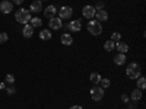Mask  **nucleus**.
Returning <instances> with one entry per match:
<instances>
[{"mask_svg":"<svg viewBox=\"0 0 146 109\" xmlns=\"http://www.w3.org/2000/svg\"><path fill=\"white\" fill-rule=\"evenodd\" d=\"M6 90H7V93H9V95H13V93L16 92V89H15V87H7Z\"/></svg>","mask_w":146,"mask_h":109,"instance_id":"obj_28","label":"nucleus"},{"mask_svg":"<svg viewBox=\"0 0 146 109\" xmlns=\"http://www.w3.org/2000/svg\"><path fill=\"white\" fill-rule=\"evenodd\" d=\"M31 25H32L34 28H41L42 20H41L40 18H32V19H31Z\"/></svg>","mask_w":146,"mask_h":109,"instance_id":"obj_22","label":"nucleus"},{"mask_svg":"<svg viewBox=\"0 0 146 109\" xmlns=\"http://www.w3.org/2000/svg\"><path fill=\"white\" fill-rule=\"evenodd\" d=\"M12 3H13V5H19V6H21V5L23 3V0H12Z\"/></svg>","mask_w":146,"mask_h":109,"instance_id":"obj_29","label":"nucleus"},{"mask_svg":"<svg viewBox=\"0 0 146 109\" xmlns=\"http://www.w3.org/2000/svg\"><path fill=\"white\" fill-rule=\"evenodd\" d=\"M96 7H98V10H100V9H102V7H104V3H101V2H100L98 5H96ZM96 7H95V9H96Z\"/></svg>","mask_w":146,"mask_h":109,"instance_id":"obj_31","label":"nucleus"},{"mask_svg":"<svg viewBox=\"0 0 146 109\" xmlns=\"http://www.w3.org/2000/svg\"><path fill=\"white\" fill-rule=\"evenodd\" d=\"M9 39V35L6 32H0V44H5Z\"/></svg>","mask_w":146,"mask_h":109,"instance_id":"obj_25","label":"nucleus"},{"mask_svg":"<svg viewBox=\"0 0 146 109\" xmlns=\"http://www.w3.org/2000/svg\"><path fill=\"white\" fill-rule=\"evenodd\" d=\"M22 35L25 36V38H31V36L34 35V26L31 25V23H27V25L23 26V29H22Z\"/></svg>","mask_w":146,"mask_h":109,"instance_id":"obj_13","label":"nucleus"},{"mask_svg":"<svg viewBox=\"0 0 146 109\" xmlns=\"http://www.w3.org/2000/svg\"><path fill=\"white\" fill-rule=\"evenodd\" d=\"M101 79H102V77L98 74V73H91V76H89V80H91V83H92V84H95V86H96V84H100Z\"/></svg>","mask_w":146,"mask_h":109,"instance_id":"obj_18","label":"nucleus"},{"mask_svg":"<svg viewBox=\"0 0 146 109\" xmlns=\"http://www.w3.org/2000/svg\"><path fill=\"white\" fill-rule=\"evenodd\" d=\"M135 108H136V105H130L129 106V109H135Z\"/></svg>","mask_w":146,"mask_h":109,"instance_id":"obj_33","label":"nucleus"},{"mask_svg":"<svg viewBox=\"0 0 146 109\" xmlns=\"http://www.w3.org/2000/svg\"><path fill=\"white\" fill-rule=\"evenodd\" d=\"M48 25H50V29H60L63 26V20L60 19V18H57V16H54V18H51L50 20H48Z\"/></svg>","mask_w":146,"mask_h":109,"instance_id":"obj_9","label":"nucleus"},{"mask_svg":"<svg viewBox=\"0 0 146 109\" xmlns=\"http://www.w3.org/2000/svg\"><path fill=\"white\" fill-rule=\"evenodd\" d=\"M57 12H58V18L62 20H67L73 16V9L70 6H62Z\"/></svg>","mask_w":146,"mask_h":109,"instance_id":"obj_5","label":"nucleus"},{"mask_svg":"<svg viewBox=\"0 0 146 109\" xmlns=\"http://www.w3.org/2000/svg\"><path fill=\"white\" fill-rule=\"evenodd\" d=\"M136 81H137V89L143 90V89L146 87V79H145L143 76H139V77L136 79Z\"/></svg>","mask_w":146,"mask_h":109,"instance_id":"obj_20","label":"nucleus"},{"mask_svg":"<svg viewBox=\"0 0 146 109\" xmlns=\"http://www.w3.org/2000/svg\"><path fill=\"white\" fill-rule=\"evenodd\" d=\"M70 109H83V108H82L80 105H73V106H72Z\"/></svg>","mask_w":146,"mask_h":109,"instance_id":"obj_30","label":"nucleus"},{"mask_svg":"<svg viewBox=\"0 0 146 109\" xmlns=\"http://www.w3.org/2000/svg\"><path fill=\"white\" fill-rule=\"evenodd\" d=\"M41 2H42V0H41Z\"/></svg>","mask_w":146,"mask_h":109,"instance_id":"obj_34","label":"nucleus"},{"mask_svg":"<svg viewBox=\"0 0 146 109\" xmlns=\"http://www.w3.org/2000/svg\"><path fill=\"white\" fill-rule=\"evenodd\" d=\"M41 10H42V2L41 0H32L31 6H29V12H32V13H40Z\"/></svg>","mask_w":146,"mask_h":109,"instance_id":"obj_11","label":"nucleus"},{"mask_svg":"<svg viewBox=\"0 0 146 109\" xmlns=\"http://www.w3.org/2000/svg\"><path fill=\"white\" fill-rule=\"evenodd\" d=\"M32 19L31 16V12L28 9H19L16 13H15V20L22 23V25H27V23H29Z\"/></svg>","mask_w":146,"mask_h":109,"instance_id":"obj_1","label":"nucleus"},{"mask_svg":"<svg viewBox=\"0 0 146 109\" xmlns=\"http://www.w3.org/2000/svg\"><path fill=\"white\" fill-rule=\"evenodd\" d=\"M57 7L54 6V5H50V6H47L45 9H44V18H47V19H51V18H54L56 16V13H57Z\"/></svg>","mask_w":146,"mask_h":109,"instance_id":"obj_10","label":"nucleus"},{"mask_svg":"<svg viewBox=\"0 0 146 109\" xmlns=\"http://www.w3.org/2000/svg\"><path fill=\"white\" fill-rule=\"evenodd\" d=\"M100 84H101L102 89H108L110 86H111V81H110V79H101Z\"/></svg>","mask_w":146,"mask_h":109,"instance_id":"obj_23","label":"nucleus"},{"mask_svg":"<svg viewBox=\"0 0 146 109\" xmlns=\"http://www.w3.org/2000/svg\"><path fill=\"white\" fill-rule=\"evenodd\" d=\"M60 41H62V44L63 45H72L73 44V36L70 35V33H67V32H64L62 36H60Z\"/></svg>","mask_w":146,"mask_h":109,"instance_id":"obj_14","label":"nucleus"},{"mask_svg":"<svg viewBox=\"0 0 146 109\" xmlns=\"http://www.w3.org/2000/svg\"><path fill=\"white\" fill-rule=\"evenodd\" d=\"M6 87V84L5 83H0V89H5Z\"/></svg>","mask_w":146,"mask_h":109,"instance_id":"obj_32","label":"nucleus"},{"mask_svg":"<svg viewBox=\"0 0 146 109\" xmlns=\"http://www.w3.org/2000/svg\"><path fill=\"white\" fill-rule=\"evenodd\" d=\"M126 74L129 79H133V80H136L139 76H140V67L137 63H130L126 68Z\"/></svg>","mask_w":146,"mask_h":109,"instance_id":"obj_3","label":"nucleus"},{"mask_svg":"<svg viewBox=\"0 0 146 109\" xmlns=\"http://www.w3.org/2000/svg\"><path fill=\"white\" fill-rule=\"evenodd\" d=\"M95 18L98 22H105V20H108V13L104 9H100V10L95 12Z\"/></svg>","mask_w":146,"mask_h":109,"instance_id":"obj_12","label":"nucleus"},{"mask_svg":"<svg viewBox=\"0 0 146 109\" xmlns=\"http://www.w3.org/2000/svg\"><path fill=\"white\" fill-rule=\"evenodd\" d=\"M115 48H117V51L121 53V54H127V51H129V45L126 42H123V41L115 42Z\"/></svg>","mask_w":146,"mask_h":109,"instance_id":"obj_15","label":"nucleus"},{"mask_svg":"<svg viewBox=\"0 0 146 109\" xmlns=\"http://www.w3.org/2000/svg\"><path fill=\"white\" fill-rule=\"evenodd\" d=\"M88 32L91 35H94V36L101 35L102 33V25H101V22L89 19V22H88Z\"/></svg>","mask_w":146,"mask_h":109,"instance_id":"obj_2","label":"nucleus"},{"mask_svg":"<svg viewBox=\"0 0 146 109\" xmlns=\"http://www.w3.org/2000/svg\"><path fill=\"white\" fill-rule=\"evenodd\" d=\"M102 98H104V89L96 84V86H94L91 89V99L94 102H100V100H102Z\"/></svg>","mask_w":146,"mask_h":109,"instance_id":"obj_4","label":"nucleus"},{"mask_svg":"<svg viewBox=\"0 0 146 109\" xmlns=\"http://www.w3.org/2000/svg\"><path fill=\"white\" fill-rule=\"evenodd\" d=\"M66 31H72V32H80L82 29V23H80V19H76V20H70L67 25L64 26Z\"/></svg>","mask_w":146,"mask_h":109,"instance_id":"obj_6","label":"nucleus"},{"mask_svg":"<svg viewBox=\"0 0 146 109\" xmlns=\"http://www.w3.org/2000/svg\"><path fill=\"white\" fill-rule=\"evenodd\" d=\"M111 41H114V42L121 41V33H120V32H113V33H111Z\"/></svg>","mask_w":146,"mask_h":109,"instance_id":"obj_24","label":"nucleus"},{"mask_svg":"<svg viewBox=\"0 0 146 109\" xmlns=\"http://www.w3.org/2000/svg\"><path fill=\"white\" fill-rule=\"evenodd\" d=\"M12 9H13V3H12V2H9V0H3V2H0V12H2V13L7 15V13L12 12Z\"/></svg>","mask_w":146,"mask_h":109,"instance_id":"obj_8","label":"nucleus"},{"mask_svg":"<svg viewBox=\"0 0 146 109\" xmlns=\"http://www.w3.org/2000/svg\"><path fill=\"white\" fill-rule=\"evenodd\" d=\"M126 54H121V53H118L117 55H114V64H117V66H124L126 64Z\"/></svg>","mask_w":146,"mask_h":109,"instance_id":"obj_16","label":"nucleus"},{"mask_svg":"<svg viewBox=\"0 0 146 109\" xmlns=\"http://www.w3.org/2000/svg\"><path fill=\"white\" fill-rule=\"evenodd\" d=\"M130 98H131L133 102L140 100V98H142V90H140V89H135V90L131 92V96H130Z\"/></svg>","mask_w":146,"mask_h":109,"instance_id":"obj_19","label":"nucleus"},{"mask_svg":"<svg viewBox=\"0 0 146 109\" xmlns=\"http://www.w3.org/2000/svg\"><path fill=\"white\" fill-rule=\"evenodd\" d=\"M114 47H115V42L111 41V39H108L104 42V48H105V51H113L114 50Z\"/></svg>","mask_w":146,"mask_h":109,"instance_id":"obj_21","label":"nucleus"},{"mask_svg":"<svg viewBox=\"0 0 146 109\" xmlns=\"http://www.w3.org/2000/svg\"><path fill=\"white\" fill-rule=\"evenodd\" d=\"M5 80H6V83L12 84V83H15V76H13V74H7Z\"/></svg>","mask_w":146,"mask_h":109,"instance_id":"obj_26","label":"nucleus"},{"mask_svg":"<svg viewBox=\"0 0 146 109\" xmlns=\"http://www.w3.org/2000/svg\"><path fill=\"white\" fill-rule=\"evenodd\" d=\"M121 100H123L124 103H129V96L127 95H121Z\"/></svg>","mask_w":146,"mask_h":109,"instance_id":"obj_27","label":"nucleus"},{"mask_svg":"<svg viewBox=\"0 0 146 109\" xmlns=\"http://www.w3.org/2000/svg\"><path fill=\"white\" fill-rule=\"evenodd\" d=\"M95 12H96V9L94 6L86 5V6L82 9V15L86 18V19H92V18H95Z\"/></svg>","mask_w":146,"mask_h":109,"instance_id":"obj_7","label":"nucleus"},{"mask_svg":"<svg viewBox=\"0 0 146 109\" xmlns=\"http://www.w3.org/2000/svg\"><path fill=\"white\" fill-rule=\"evenodd\" d=\"M40 38H41L42 41H50V39H51V32H50V29H42V31L40 32Z\"/></svg>","mask_w":146,"mask_h":109,"instance_id":"obj_17","label":"nucleus"}]
</instances>
